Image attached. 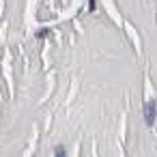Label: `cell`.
Here are the masks:
<instances>
[{
  "label": "cell",
  "instance_id": "obj_1",
  "mask_svg": "<svg viewBox=\"0 0 157 157\" xmlns=\"http://www.w3.org/2000/svg\"><path fill=\"white\" fill-rule=\"evenodd\" d=\"M153 121H155V103L151 101V103H149V108H146V123H149V125H153Z\"/></svg>",
  "mask_w": 157,
  "mask_h": 157
}]
</instances>
